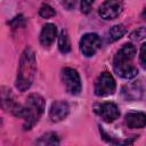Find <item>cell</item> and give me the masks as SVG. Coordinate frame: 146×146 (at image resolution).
Masks as SVG:
<instances>
[{"mask_svg": "<svg viewBox=\"0 0 146 146\" xmlns=\"http://www.w3.org/2000/svg\"><path fill=\"white\" fill-rule=\"evenodd\" d=\"M75 5V0H63V6L67 9V10H71Z\"/></svg>", "mask_w": 146, "mask_h": 146, "instance_id": "cell-21", "label": "cell"}, {"mask_svg": "<svg viewBox=\"0 0 146 146\" xmlns=\"http://www.w3.org/2000/svg\"><path fill=\"white\" fill-rule=\"evenodd\" d=\"M139 62L143 66V68L146 70V43H143L140 47V52H139Z\"/></svg>", "mask_w": 146, "mask_h": 146, "instance_id": "cell-20", "label": "cell"}, {"mask_svg": "<svg viewBox=\"0 0 146 146\" xmlns=\"http://www.w3.org/2000/svg\"><path fill=\"white\" fill-rule=\"evenodd\" d=\"M36 145H42V146H48V145H59V138L55 132H47L42 135L36 141Z\"/></svg>", "mask_w": 146, "mask_h": 146, "instance_id": "cell-14", "label": "cell"}, {"mask_svg": "<svg viewBox=\"0 0 146 146\" xmlns=\"http://www.w3.org/2000/svg\"><path fill=\"white\" fill-rule=\"evenodd\" d=\"M124 0H105L98 9L99 16L105 21H112L119 17L123 10Z\"/></svg>", "mask_w": 146, "mask_h": 146, "instance_id": "cell-6", "label": "cell"}, {"mask_svg": "<svg viewBox=\"0 0 146 146\" xmlns=\"http://www.w3.org/2000/svg\"><path fill=\"white\" fill-rule=\"evenodd\" d=\"M136 55V47L132 43H124L115 54L113 59L114 72L123 79H132L137 76L138 70L132 65Z\"/></svg>", "mask_w": 146, "mask_h": 146, "instance_id": "cell-2", "label": "cell"}, {"mask_svg": "<svg viewBox=\"0 0 146 146\" xmlns=\"http://www.w3.org/2000/svg\"><path fill=\"white\" fill-rule=\"evenodd\" d=\"M125 32H127V27L123 24L114 25L108 31V39H107V41L108 42H114V41L119 40L120 38H122L125 34Z\"/></svg>", "mask_w": 146, "mask_h": 146, "instance_id": "cell-13", "label": "cell"}, {"mask_svg": "<svg viewBox=\"0 0 146 146\" xmlns=\"http://www.w3.org/2000/svg\"><path fill=\"white\" fill-rule=\"evenodd\" d=\"M39 15L42 17V18H51L56 15V11L54 10V8L47 3L42 5L39 9Z\"/></svg>", "mask_w": 146, "mask_h": 146, "instance_id": "cell-16", "label": "cell"}, {"mask_svg": "<svg viewBox=\"0 0 146 146\" xmlns=\"http://www.w3.org/2000/svg\"><path fill=\"white\" fill-rule=\"evenodd\" d=\"M94 112L96 113V115H98L103 121H105L107 123L115 121L120 116V111H119L117 106L111 102L96 104L94 106Z\"/></svg>", "mask_w": 146, "mask_h": 146, "instance_id": "cell-7", "label": "cell"}, {"mask_svg": "<svg viewBox=\"0 0 146 146\" xmlns=\"http://www.w3.org/2000/svg\"><path fill=\"white\" fill-rule=\"evenodd\" d=\"M35 72H36L35 54L32 48L26 47L19 58L17 78H16V88L22 92L27 90L33 83Z\"/></svg>", "mask_w": 146, "mask_h": 146, "instance_id": "cell-1", "label": "cell"}, {"mask_svg": "<svg viewBox=\"0 0 146 146\" xmlns=\"http://www.w3.org/2000/svg\"><path fill=\"white\" fill-rule=\"evenodd\" d=\"M9 24L11 25L13 29L23 27V26L25 25V18H24L23 15H18V16H16L15 18H13V19L9 22Z\"/></svg>", "mask_w": 146, "mask_h": 146, "instance_id": "cell-18", "label": "cell"}, {"mask_svg": "<svg viewBox=\"0 0 146 146\" xmlns=\"http://www.w3.org/2000/svg\"><path fill=\"white\" fill-rule=\"evenodd\" d=\"M62 81L65 86V89L71 95H79L82 89V83L80 75L76 70L72 67H65L60 73Z\"/></svg>", "mask_w": 146, "mask_h": 146, "instance_id": "cell-5", "label": "cell"}, {"mask_svg": "<svg viewBox=\"0 0 146 146\" xmlns=\"http://www.w3.org/2000/svg\"><path fill=\"white\" fill-rule=\"evenodd\" d=\"M58 49L62 54H67L71 50V42L68 34L65 30H62L59 36H58Z\"/></svg>", "mask_w": 146, "mask_h": 146, "instance_id": "cell-15", "label": "cell"}, {"mask_svg": "<svg viewBox=\"0 0 146 146\" xmlns=\"http://www.w3.org/2000/svg\"><path fill=\"white\" fill-rule=\"evenodd\" d=\"M80 51L86 57L94 56L100 48V38L96 33H86L80 40Z\"/></svg>", "mask_w": 146, "mask_h": 146, "instance_id": "cell-8", "label": "cell"}, {"mask_svg": "<svg viewBox=\"0 0 146 146\" xmlns=\"http://www.w3.org/2000/svg\"><path fill=\"white\" fill-rule=\"evenodd\" d=\"M124 123L130 129H141L146 125V114L143 112H130L125 115Z\"/></svg>", "mask_w": 146, "mask_h": 146, "instance_id": "cell-11", "label": "cell"}, {"mask_svg": "<svg viewBox=\"0 0 146 146\" xmlns=\"http://www.w3.org/2000/svg\"><path fill=\"white\" fill-rule=\"evenodd\" d=\"M116 89V83L114 78L108 72H103L98 75V78L95 81L94 91L95 95L98 97H106L110 95H113Z\"/></svg>", "mask_w": 146, "mask_h": 146, "instance_id": "cell-4", "label": "cell"}, {"mask_svg": "<svg viewBox=\"0 0 146 146\" xmlns=\"http://www.w3.org/2000/svg\"><path fill=\"white\" fill-rule=\"evenodd\" d=\"M95 0H81V5H80V9L81 13L83 14H89L91 10V7L94 5Z\"/></svg>", "mask_w": 146, "mask_h": 146, "instance_id": "cell-19", "label": "cell"}, {"mask_svg": "<svg viewBox=\"0 0 146 146\" xmlns=\"http://www.w3.org/2000/svg\"><path fill=\"white\" fill-rule=\"evenodd\" d=\"M141 18H143L144 21H146V9L143 10V13H141Z\"/></svg>", "mask_w": 146, "mask_h": 146, "instance_id": "cell-22", "label": "cell"}, {"mask_svg": "<svg viewBox=\"0 0 146 146\" xmlns=\"http://www.w3.org/2000/svg\"><path fill=\"white\" fill-rule=\"evenodd\" d=\"M70 113V106L64 100H56L51 104L49 110V117L52 122H59L66 119Z\"/></svg>", "mask_w": 146, "mask_h": 146, "instance_id": "cell-10", "label": "cell"}, {"mask_svg": "<svg viewBox=\"0 0 146 146\" xmlns=\"http://www.w3.org/2000/svg\"><path fill=\"white\" fill-rule=\"evenodd\" d=\"M129 38H130V40H132V41H140V40L145 39V38H146V27L141 26V27L135 30V31L130 34Z\"/></svg>", "mask_w": 146, "mask_h": 146, "instance_id": "cell-17", "label": "cell"}, {"mask_svg": "<svg viewBox=\"0 0 146 146\" xmlns=\"http://www.w3.org/2000/svg\"><path fill=\"white\" fill-rule=\"evenodd\" d=\"M56 35H57V27H56V25L55 24H51V23H48L41 30V33H40V43L43 47L48 48L55 41Z\"/></svg>", "mask_w": 146, "mask_h": 146, "instance_id": "cell-12", "label": "cell"}, {"mask_svg": "<svg viewBox=\"0 0 146 146\" xmlns=\"http://www.w3.org/2000/svg\"><path fill=\"white\" fill-rule=\"evenodd\" d=\"M1 106L3 110L10 112L13 115L17 116V117H21L22 119V115H23V105L18 104L15 102L11 92L9 89H5L2 88V91H1Z\"/></svg>", "mask_w": 146, "mask_h": 146, "instance_id": "cell-9", "label": "cell"}, {"mask_svg": "<svg viewBox=\"0 0 146 146\" xmlns=\"http://www.w3.org/2000/svg\"><path fill=\"white\" fill-rule=\"evenodd\" d=\"M46 106V102L42 96L39 94H31L23 105V115L22 119L24 120L23 128L24 130H30L41 117L43 114Z\"/></svg>", "mask_w": 146, "mask_h": 146, "instance_id": "cell-3", "label": "cell"}]
</instances>
